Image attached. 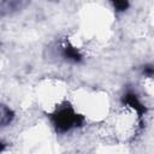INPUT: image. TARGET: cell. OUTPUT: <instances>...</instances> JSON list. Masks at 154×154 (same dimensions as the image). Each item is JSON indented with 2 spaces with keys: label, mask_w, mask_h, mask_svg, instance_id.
<instances>
[{
  "label": "cell",
  "mask_w": 154,
  "mask_h": 154,
  "mask_svg": "<svg viewBox=\"0 0 154 154\" xmlns=\"http://www.w3.org/2000/svg\"><path fill=\"white\" fill-rule=\"evenodd\" d=\"M54 125L60 131L70 130L78 124V116L70 107H64L54 114Z\"/></svg>",
  "instance_id": "6da1fadb"
},
{
  "label": "cell",
  "mask_w": 154,
  "mask_h": 154,
  "mask_svg": "<svg viewBox=\"0 0 154 154\" xmlns=\"http://www.w3.org/2000/svg\"><path fill=\"white\" fill-rule=\"evenodd\" d=\"M128 6H129V4H128L126 1H116V2H114V7H116L117 10H119V11L126 10Z\"/></svg>",
  "instance_id": "7a4b0ae2"
},
{
  "label": "cell",
  "mask_w": 154,
  "mask_h": 154,
  "mask_svg": "<svg viewBox=\"0 0 154 154\" xmlns=\"http://www.w3.org/2000/svg\"><path fill=\"white\" fill-rule=\"evenodd\" d=\"M2 149H4V143H2L1 141H0V152H1Z\"/></svg>",
  "instance_id": "3957f363"
}]
</instances>
